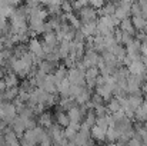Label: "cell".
Returning a JSON list of instances; mask_svg holds the SVG:
<instances>
[{
    "instance_id": "7c38bea8",
    "label": "cell",
    "mask_w": 147,
    "mask_h": 146,
    "mask_svg": "<svg viewBox=\"0 0 147 146\" xmlns=\"http://www.w3.org/2000/svg\"><path fill=\"white\" fill-rule=\"evenodd\" d=\"M90 133H92V138H93L94 141H97V142L106 141V130H103V129L97 128L96 125L90 129Z\"/></svg>"
},
{
    "instance_id": "484cf974",
    "label": "cell",
    "mask_w": 147,
    "mask_h": 146,
    "mask_svg": "<svg viewBox=\"0 0 147 146\" xmlns=\"http://www.w3.org/2000/svg\"><path fill=\"white\" fill-rule=\"evenodd\" d=\"M17 93H19V89H17V86H16V88H9V89H6L4 97H6V99H14Z\"/></svg>"
},
{
    "instance_id": "d4e9b609",
    "label": "cell",
    "mask_w": 147,
    "mask_h": 146,
    "mask_svg": "<svg viewBox=\"0 0 147 146\" xmlns=\"http://www.w3.org/2000/svg\"><path fill=\"white\" fill-rule=\"evenodd\" d=\"M57 122H59V125H61V126H69L70 119H69L67 115H64V113H59V115H57Z\"/></svg>"
},
{
    "instance_id": "5bb4252c",
    "label": "cell",
    "mask_w": 147,
    "mask_h": 146,
    "mask_svg": "<svg viewBox=\"0 0 147 146\" xmlns=\"http://www.w3.org/2000/svg\"><path fill=\"white\" fill-rule=\"evenodd\" d=\"M131 22H133L134 29L139 30V32H142L147 26V19H144L143 16H133V17H131Z\"/></svg>"
},
{
    "instance_id": "e0dca14e",
    "label": "cell",
    "mask_w": 147,
    "mask_h": 146,
    "mask_svg": "<svg viewBox=\"0 0 147 146\" xmlns=\"http://www.w3.org/2000/svg\"><path fill=\"white\" fill-rule=\"evenodd\" d=\"M90 97H92V93H90V89H83L82 92H80V95H77V96L74 97V100L77 102V103H80V105H86L89 100H90Z\"/></svg>"
},
{
    "instance_id": "836d02e7",
    "label": "cell",
    "mask_w": 147,
    "mask_h": 146,
    "mask_svg": "<svg viewBox=\"0 0 147 146\" xmlns=\"http://www.w3.org/2000/svg\"><path fill=\"white\" fill-rule=\"evenodd\" d=\"M111 20H113V24H114V26H119V24H120V20H119V19H117L114 14L111 16Z\"/></svg>"
},
{
    "instance_id": "8fae6325",
    "label": "cell",
    "mask_w": 147,
    "mask_h": 146,
    "mask_svg": "<svg viewBox=\"0 0 147 146\" xmlns=\"http://www.w3.org/2000/svg\"><path fill=\"white\" fill-rule=\"evenodd\" d=\"M67 72H69V69H67L66 66H59V67H56L54 72H53V76H54V79H56V83H59V82H61L63 79H66V77H67Z\"/></svg>"
},
{
    "instance_id": "ba28073f",
    "label": "cell",
    "mask_w": 147,
    "mask_h": 146,
    "mask_svg": "<svg viewBox=\"0 0 147 146\" xmlns=\"http://www.w3.org/2000/svg\"><path fill=\"white\" fill-rule=\"evenodd\" d=\"M3 82H4V85H6V89H9V88H16V86L19 85V76H17L16 73H7V75H4Z\"/></svg>"
},
{
    "instance_id": "ffe728a7",
    "label": "cell",
    "mask_w": 147,
    "mask_h": 146,
    "mask_svg": "<svg viewBox=\"0 0 147 146\" xmlns=\"http://www.w3.org/2000/svg\"><path fill=\"white\" fill-rule=\"evenodd\" d=\"M66 19H67V22H69V24H70L71 27H74V29H80L82 22H80V19L76 17L73 13H67V14H66Z\"/></svg>"
},
{
    "instance_id": "4fadbf2b",
    "label": "cell",
    "mask_w": 147,
    "mask_h": 146,
    "mask_svg": "<svg viewBox=\"0 0 147 146\" xmlns=\"http://www.w3.org/2000/svg\"><path fill=\"white\" fill-rule=\"evenodd\" d=\"M106 109H107V113H116V112H119L121 109V105H120V102H119L117 97H111L109 100Z\"/></svg>"
},
{
    "instance_id": "4316f807",
    "label": "cell",
    "mask_w": 147,
    "mask_h": 146,
    "mask_svg": "<svg viewBox=\"0 0 147 146\" xmlns=\"http://www.w3.org/2000/svg\"><path fill=\"white\" fill-rule=\"evenodd\" d=\"M94 113H96V116H106L107 115V109H106V106H103V105H97V106H94Z\"/></svg>"
},
{
    "instance_id": "1f68e13d",
    "label": "cell",
    "mask_w": 147,
    "mask_h": 146,
    "mask_svg": "<svg viewBox=\"0 0 147 146\" xmlns=\"http://www.w3.org/2000/svg\"><path fill=\"white\" fill-rule=\"evenodd\" d=\"M142 16H143L144 19H147V4H143V6H142Z\"/></svg>"
},
{
    "instance_id": "8d00e7d4",
    "label": "cell",
    "mask_w": 147,
    "mask_h": 146,
    "mask_svg": "<svg viewBox=\"0 0 147 146\" xmlns=\"http://www.w3.org/2000/svg\"><path fill=\"white\" fill-rule=\"evenodd\" d=\"M107 1H113V3H116V1H119V0H107Z\"/></svg>"
},
{
    "instance_id": "e575fe53",
    "label": "cell",
    "mask_w": 147,
    "mask_h": 146,
    "mask_svg": "<svg viewBox=\"0 0 147 146\" xmlns=\"http://www.w3.org/2000/svg\"><path fill=\"white\" fill-rule=\"evenodd\" d=\"M120 1H123V3H127V4H133L136 0H120Z\"/></svg>"
},
{
    "instance_id": "30bf717a",
    "label": "cell",
    "mask_w": 147,
    "mask_h": 146,
    "mask_svg": "<svg viewBox=\"0 0 147 146\" xmlns=\"http://www.w3.org/2000/svg\"><path fill=\"white\" fill-rule=\"evenodd\" d=\"M114 12H116V4L113 1H107V4H104L103 7L98 9L100 16H113Z\"/></svg>"
},
{
    "instance_id": "2e32d148",
    "label": "cell",
    "mask_w": 147,
    "mask_h": 146,
    "mask_svg": "<svg viewBox=\"0 0 147 146\" xmlns=\"http://www.w3.org/2000/svg\"><path fill=\"white\" fill-rule=\"evenodd\" d=\"M57 37H56V33L54 32H49V33H45V40H43V45L50 46V48H57Z\"/></svg>"
},
{
    "instance_id": "74e56055",
    "label": "cell",
    "mask_w": 147,
    "mask_h": 146,
    "mask_svg": "<svg viewBox=\"0 0 147 146\" xmlns=\"http://www.w3.org/2000/svg\"><path fill=\"white\" fill-rule=\"evenodd\" d=\"M143 146H147V145H144V143H143Z\"/></svg>"
},
{
    "instance_id": "8992f818",
    "label": "cell",
    "mask_w": 147,
    "mask_h": 146,
    "mask_svg": "<svg viewBox=\"0 0 147 146\" xmlns=\"http://www.w3.org/2000/svg\"><path fill=\"white\" fill-rule=\"evenodd\" d=\"M119 29L124 33H129L130 36H136V29L133 26V22H131V17H127V19H123L120 20V24H119Z\"/></svg>"
},
{
    "instance_id": "7402d4cb",
    "label": "cell",
    "mask_w": 147,
    "mask_h": 146,
    "mask_svg": "<svg viewBox=\"0 0 147 146\" xmlns=\"http://www.w3.org/2000/svg\"><path fill=\"white\" fill-rule=\"evenodd\" d=\"M96 126L100 128V129H103V130H107V129L110 128V125H109V119H107V115H106V116H98L97 119H96Z\"/></svg>"
},
{
    "instance_id": "9a60e30c",
    "label": "cell",
    "mask_w": 147,
    "mask_h": 146,
    "mask_svg": "<svg viewBox=\"0 0 147 146\" xmlns=\"http://www.w3.org/2000/svg\"><path fill=\"white\" fill-rule=\"evenodd\" d=\"M57 52L60 54V59H66L69 56V52H70V42L69 40H61L60 46L57 48Z\"/></svg>"
},
{
    "instance_id": "cb8c5ba5",
    "label": "cell",
    "mask_w": 147,
    "mask_h": 146,
    "mask_svg": "<svg viewBox=\"0 0 147 146\" xmlns=\"http://www.w3.org/2000/svg\"><path fill=\"white\" fill-rule=\"evenodd\" d=\"M130 14L131 16H142V4L140 3H133L131 9H130Z\"/></svg>"
},
{
    "instance_id": "d6a6232c",
    "label": "cell",
    "mask_w": 147,
    "mask_h": 146,
    "mask_svg": "<svg viewBox=\"0 0 147 146\" xmlns=\"http://www.w3.org/2000/svg\"><path fill=\"white\" fill-rule=\"evenodd\" d=\"M7 3H9L10 6H16V4H20L22 0H7Z\"/></svg>"
},
{
    "instance_id": "d6986e66",
    "label": "cell",
    "mask_w": 147,
    "mask_h": 146,
    "mask_svg": "<svg viewBox=\"0 0 147 146\" xmlns=\"http://www.w3.org/2000/svg\"><path fill=\"white\" fill-rule=\"evenodd\" d=\"M106 141H109L110 143H114L116 141H119V132L116 130V128H109L106 130Z\"/></svg>"
},
{
    "instance_id": "7a4b0ae2",
    "label": "cell",
    "mask_w": 147,
    "mask_h": 146,
    "mask_svg": "<svg viewBox=\"0 0 147 146\" xmlns=\"http://www.w3.org/2000/svg\"><path fill=\"white\" fill-rule=\"evenodd\" d=\"M67 79L71 85H80V86H84V73L82 70H79L77 67H73V69H69L67 72Z\"/></svg>"
},
{
    "instance_id": "3957f363",
    "label": "cell",
    "mask_w": 147,
    "mask_h": 146,
    "mask_svg": "<svg viewBox=\"0 0 147 146\" xmlns=\"http://www.w3.org/2000/svg\"><path fill=\"white\" fill-rule=\"evenodd\" d=\"M116 12H114V16L119 19V20H123V19H127L130 14V9H131V4H127V3H123V1H116Z\"/></svg>"
},
{
    "instance_id": "603a6c76",
    "label": "cell",
    "mask_w": 147,
    "mask_h": 146,
    "mask_svg": "<svg viewBox=\"0 0 147 146\" xmlns=\"http://www.w3.org/2000/svg\"><path fill=\"white\" fill-rule=\"evenodd\" d=\"M96 119H97V116H96V113L93 112V110H90L89 113H87V116H86V122H84V125L86 126H89L90 129L96 125Z\"/></svg>"
},
{
    "instance_id": "277c9868",
    "label": "cell",
    "mask_w": 147,
    "mask_h": 146,
    "mask_svg": "<svg viewBox=\"0 0 147 146\" xmlns=\"http://www.w3.org/2000/svg\"><path fill=\"white\" fill-rule=\"evenodd\" d=\"M126 69L129 70V73H130V75H134V76L143 75V73H146L147 72L146 66H144V63H143V60H142V59L130 62V63L126 66Z\"/></svg>"
},
{
    "instance_id": "f1b7e54d",
    "label": "cell",
    "mask_w": 147,
    "mask_h": 146,
    "mask_svg": "<svg viewBox=\"0 0 147 146\" xmlns=\"http://www.w3.org/2000/svg\"><path fill=\"white\" fill-rule=\"evenodd\" d=\"M104 1L106 0H89V4H92V7L94 9H100L104 6Z\"/></svg>"
},
{
    "instance_id": "6da1fadb",
    "label": "cell",
    "mask_w": 147,
    "mask_h": 146,
    "mask_svg": "<svg viewBox=\"0 0 147 146\" xmlns=\"http://www.w3.org/2000/svg\"><path fill=\"white\" fill-rule=\"evenodd\" d=\"M97 10L92 6H84L79 10V17L82 23H87V22H96L97 20Z\"/></svg>"
},
{
    "instance_id": "d590c367",
    "label": "cell",
    "mask_w": 147,
    "mask_h": 146,
    "mask_svg": "<svg viewBox=\"0 0 147 146\" xmlns=\"http://www.w3.org/2000/svg\"><path fill=\"white\" fill-rule=\"evenodd\" d=\"M143 32H144V35H146V36H147V26H146V27H144V29H143Z\"/></svg>"
},
{
    "instance_id": "44dd1931",
    "label": "cell",
    "mask_w": 147,
    "mask_h": 146,
    "mask_svg": "<svg viewBox=\"0 0 147 146\" xmlns=\"http://www.w3.org/2000/svg\"><path fill=\"white\" fill-rule=\"evenodd\" d=\"M11 13H13V7L10 4H0V17L1 19L10 17Z\"/></svg>"
},
{
    "instance_id": "9c48e42d",
    "label": "cell",
    "mask_w": 147,
    "mask_h": 146,
    "mask_svg": "<svg viewBox=\"0 0 147 146\" xmlns=\"http://www.w3.org/2000/svg\"><path fill=\"white\" fill-rule=\"evenodd\" d=\"M70 86H71V83H70L69 79L66 77V79H63L61 82L57 83V92H59L60 95H63L64 97H67L69 96V92H70Z\"/></svg>"
},
{
    "instance_id": "52a82bcc",
    "label": "cell",
    "mask_w": 147,
    "mask_h": 146,
    "mask_svg": "<svg viewBox=\"0 0 147 146\" xmlns=\"http://www.w3.org/2000/svg\"><path fill=\"white\" fill-rule=\"evenodd\" d=\"M109 52H111V53L114 54V57H116L117 60H120V62H121V60L126 57V54H127V53H126V48H124L123 45H119V43H116L113 48L109 49Z\"/></svg>"
},
{
    "instance_id": "5b68a950",
    "label": "cell",
    "mask_w": 147,
    "mask_h": 146,
    "mask_svg": "<svg viewBox=\"0 0 147 146\" xmlns=\"http://www.w3.org/2000/svg\"><path fill=\"white\" fill-rule=\"evenodd\" d=\"M84 37H93L97 35V23L96 22H87V23H82L80 29H79Z\"/></svg>"
},
{
    "instance_id": "4dcf8cb0",
    "label": "cell",
    "mask_w": 147,
    "mask_h": 146,
    "mask_svg": "<svg viewBox=\"0 0 147 146\" xmlns=\"http://www.w3.org/2000/svg\"><path fill=\"white\" fill-rule=\"evenodd\" d=\"M27 6L29 7H34V6H39V0H26Z\"/></svg>"
},
{
    "instance_id": "ac0fdd59",
    "label": "cell",
    "mask_w": 147,
    "mask_h": 146,
    "mask_svg": "<svg viewBox=\"0 0 147 146\" xmlns=\"http://www.w3.org/2000/svg\"><path fill=\"white\" fill-rule=\"evenodd\" d=\"M69 119H70V122L71 123H79L80 122V119H82V112H80V109L79 107H71V109H69Z\"/></svg>"
},
{
    "instance_id": "f546056e",
    "label": "cell",
    "mask_w": 147,
    "mask_h": 146,
    "mask_svg": "<svg viewBox=\"0 0 147 146\" xmlns=\"http://www.w3.org/2000/svg\"><path fill=\"white\" fill-rule=\"evenodd\" d=\"M40 122H42L43 125H50V115H49V113H45V115L42 116Z\"/></svg>"
},
{
    "instance_id": "83f0119b",
    "label": "cell",
    "mask_w": 147,
    "mask_h": 146,
    "mask_svg": "<svg viewBox=\"0 0 147 146\" xmlns=\"http://www.w3.org/2000/svg\"><path fill=\"white\" fill-rule=\"evenodd\" d=\"M61 12H64L66 14L67 13H71L73 12V6L70 1H66V0H61Z\"/></svg>"
}]
</instances>
